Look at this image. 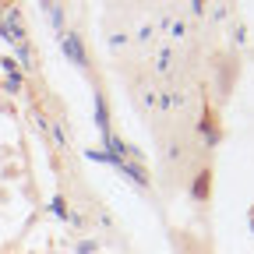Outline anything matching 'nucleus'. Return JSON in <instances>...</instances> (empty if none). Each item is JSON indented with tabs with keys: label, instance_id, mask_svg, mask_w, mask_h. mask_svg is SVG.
<instances>
[{
	"label": "nucleus",
	"instance_id": "1a4fd4ad",
	"mask_svg": "<svg viewBox=\"0 0 254 254\" xmlns=\"http://www.w3.org/2000/svg\"><path fill=\"white\" fill-rule=\"evenodd\" d=\"M7 88L14 92V88H21V71H14V74H7Z\"/></svg>",
	"mask_w": 254,
	"mask_h": 254
},
{
	"label": "nucleus",
	"instance_id": "20e7f679",
	"mask_svg": "<svg viewBox=\"0 0 254 254\" xmlns=\"http://www.w3.org/2000/svg\"><path fill=\"white\" fill-rule=\"evenodd\" d=\"M95 124H99V131H103V138L110 134V117H106V99L99 92H95Z\"/></svg>",
	"mask_w": 254,
	"mask_h": 254
},
{
	"label": "nucleus",
	"instance_id": "f03ea898",
	"mask_svg": "<svg viewBox=\"0 0 254 254\" xmlns=\"http://www.w3.org/2000/svg\"><path fill=\"white\" fill-rule=\"evenodd\" d=\"M117 170H120L124 177H131L138 187H148V173H145L138 163H124V159H117Z\"/></svg>",
	"mask_w": 254,
	"mask_h": 254
},
{
	"label": "nucleus",
	"instance_id": "423d86ee",
	"mask_svg": "<svg viewBox=\"0 0 254 254\" xmlns=\"http://www.w3.org/2000/svg\"><path fill=\"white\" fill-rule=\"evenodd\" d=\"M184 32H187V25H184V21H173V25H170V36H173V39H180Z\"/></svg>",
	"mask_w": 254,
	"mask_h": 254
},
{
	"label": "nucleus",
	"instance_id": "7ed1b4c3",
	"mask_svg": "<svg viewBox=\"0 0 254 254\" xmlns=\"http://www.w3.org/2000/svg\"><path fill=\"white\" fill-rule=\"evenodd\" d=\"M177 106H184V92L180 88H163V92H159V110H163V113H170Z\"/></svg>",
	"mask_w": 254,
	"mask_h": 254
},
{
	"label": "nucleus",
	"instance_id": "9d476101",
	"mask_svg": "<svg viewBox=\"0 0 254 254\" xmlns=\"http://www.w3.org/2000/svg\"><path fill=\"white\" fill-rule=\"evenodd\" d=\"M53 141H57L60 148H64V145H67V141H64V131H60V127H53Z\"/></svg>",
	"mask_w": 254,
	"mask_h": 254
},
{
	"label": "nucleus",
	"instance_id": "39448f33",
	"mask_svg": "<svg viewBox=\"0 0 254 254\" xmlns=\"http://www.w3.org/2000/svg\"><path fill=\"white\" fill-rule=\"evenodd\" d=\"M173 67V53H159L155 57V71H170Z\"/></svg>",
	"mask_w": 254,
	"mask_h": 254
},
{
	"label": "nucleus",
	"instance_id": "f257e3e1",
	"mask_svg": "<svg viewBox=\"0 0 254 254\" xmlns=\"http://www.w3.org/2000/svg\"><path fill=\"white\" fill-rule=\"evenodd\" d=\"M60 46H64V53H67V60H74L78 67H85V64H88L85 46H81V39H78V32H64V36H60Z\"/></svg>",
	"mask_w": 254,
	"mask_h": 254
},
{
	"label": "nucleus",
	"instance_id": "9b49d317",
	"mask_svg": "<svg viewBox=\"0 0 254 254\" xmlns=\"http://www.w3.org/2000/svg\"><path fill=\"white\" fill-rule=\"evenodd\" d=\"M78 251H81V254H88V251H95V244H92V240H81V244H78Z\"/></svg>",
	"mask_w": 254,
	"mask_h": 254
},
{
	"label": "nucleus",
	"instance_id": "6e6552de",
	"mask_svg": "<svg viewBox=\"0 0 254 254\" xmlns=\"http://www.w3.org/2000/svg\"><path fill=\"white\" fill-rule=\"evenodd\" d=\"M0 67H4L7 74H14V71H18V60H11V57H4V60H0Z\"/></svg>",
	"mask_w": 254,
	"mask_h": 254
},
{
	"label": "nucleus",
	"instance_id": "0eeeda50",
	"mask_svg": "<svg viewBox=\"0 0 254 254\" xmlns=\"http://www.w3.org/2000/svg\"><path fill=\"white\" fill-rule=\"evenodd\" d=\"M145 103H148L152 110H159V92H155V88H148V92H145Z\"/></svg>",
	"mask_w": 254,
	"mask_h": 254
}]
</instances>
